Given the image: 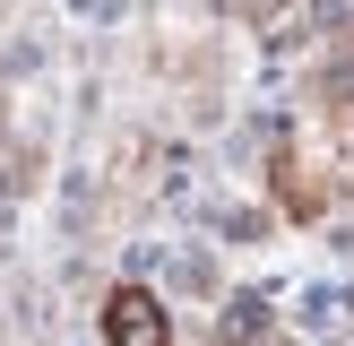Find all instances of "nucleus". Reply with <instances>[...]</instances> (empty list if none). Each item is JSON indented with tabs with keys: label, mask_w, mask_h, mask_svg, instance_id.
<instances>
[{
	"label": "nucleus",
	"mask_w": 354,
	"mask_h": 346,
	"mask_svg": "<svg viewBox=\"0 0 354 346\" xmlns=\"http://www.w3.org/2000/svg\"><path fill=\"white\" fill-rule=\"evenodd\" d=\"M268 182H277V199H286V217H294V225H311V217L328 208V190L311 182V173L294 165V156H277V165H268Z\"/></svg>",
	"instance_id": "obj_2"
},
{
	"label": "nucleus",
	"mask_w": 354,
	"mask_h": 346,
	"mask_svg": "<svg viewBox=\"0 0 354 346\" xmlns=\"http://www.w3.org/2000/svg\"><path fill=\"white\" fill-rule=\"evenodd\" d=\"M104 346H173V311L147 286H113L104 294Z\"/></svg>",
	"instance_id": "obj_1"
}]
</instances>
